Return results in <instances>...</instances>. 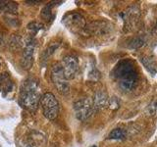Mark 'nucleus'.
<instances>
[{"instance_id": "f257e3e1", "label": "nucleus", "mask_w": 157, "mask_h": 147, "mask_svg": "<svg viewBox=\"0 0 157 147\" xmlns=\"http://www.w3.org/2000/svg\"><path fill=\"white\" fill-rule=\"evenodd\" d=\"M111 77L120 89L125 92L134 90L139 83V71L131 59H123L118 62L111 73Z\"/></svg>"}, {"instance_id": "f03ea898", "label": "nucleus", "mask_w": 157, "mask_h": 147, "mask_svg": "<svg viewBox=\"0 0 157 147\" xmlns=\"http://www.w3.org/2000/svg\"><path fill=\"white\" fill-rule=\"evenodd\" d=\"M41 96L38 81L33 78H28L20 87L19 103L24 109L34 113L40 105Z\"/></svg>"}, {"instance_id": "7ed1b4c3", "label": "nucleus", "mask_w": 157, "mask_h": 147, "mask_svg": "<svg viewBox=\"0 0 157 147\" xmlns=\"http://www.w3.org/2000/svg\"><path fill=\"white\" fill-rule=\"evenodd\" d=\"M40 106L42 108L43 115L46 119H56L59 114V102L55 95L51 92L44 93L40 99Z\"/></svg>"}, {"instance_id": "20e7f679", "label": "nucleus", "mask_w": 157, "mask_h": 147, "mask_svg": "<svg viewBox=\"0 0 157 147\" xmlns=\"http://www.w3.org/2000/svg\"><path fill=\"white\" fill-rule=\"evenodd\" d=\"M50 77L54 86L59 93H61L63 95L68 94L69 91H70V85H69L68 80L64 76L60 63H55L52 65Z\"/></svg>"}, {"instance_id": "39448f33", "label": "nucleus", "mask_w": 157, "mask_h": 147, "mask_svg": "<svg viewBox=\"0 0 157 147\" xmlns=\"http://www.w3.org/2000/svg\"><path fill=\"white\" fill-rule=\"evenodd\" d=\"M62 22L65 24V27L74 33H81L86 31V19L80 13L77 12L67 13L63 17Z\"/></svg>"}, {"instance_id": "423d86ee", "label": "nucleus", "mask_w": 157, "mask_h": 147, "mask_svg": "<svg viewBox=\"0 0 157 147\" xmlns=\"http://www.w3.org/2000/svg\"><path fill=\"white\" fill-rule=\"evenodd\" d=\"M94 105L90 98H82L74 103V111L78 120L86 121L94 112Z\"/></svg>"}, {"instance_id": "0eeeda50", "label": "nucleus", "mask_w": 157, "mask_h": 147, "mask_svg": "<svg viewBox=\"0 0 157 147\" xmlns=\"http://www.w3.org/2000/svg\"><path fill=\"white\" fill-rule=\"evenodd\" d=\"M113 29H114V27L111 23L105 21H96L91 23L90 26H86V32L97 36H108L112 33Z\"/></svg>"}, {"instance_id": "6e6552de", "label": "nucleus", "mask_w": 157, "mask_h": 147, "mask_svg": "<svg viewBox=\"0 0 157 147\" xmlns=\"http://www.w3.org/2000/svg\"><path fill=\"white\" fill-rule=\"evenodd\" d=\"M34 49H36V40L33 37H29L25 43V48L21 59V66L24 70H29L32 68Z\"/></svg>"}, {"instance_id": "1a4fd4ad", "label": "nucleus", "mask_w": 157, "mask_h": 147, "mask_svg": "<svg viewBox=\"0 0 157 147\" xmlns=\"http://www.w3.org/2000/svg\"><path fill=\"white\" fill-rule=\"evenodd\" d=\"M60 64L65 77L68 81L73 80L78 71V59L73 55H67L62 59V62Z\"/></svg>"}, {"instance_id": "9d476101", "label": "nucleus", "mask_w": 157, "mask_h": 147, "mask_svg": "<svg viewBox=\"0 0 157 147\" xmlns=\"http://www.w3.org/2000/svg\"><path fill=\"white\" fill-rule=\"evenodd\" d=\"M122 17L124 19V24L125 27L128 28H135L137 23H139V18H140V10L136 7H130L127 9L125 12H123Z\"/></svg>"}, {"instance_id": "9b49d317", "label": "nucleus", "mask_w": 157, "mask_h": 147, "mask_svg": "<svg viewBox=\"0 0 157 147\" xmlns=\"http://www.w3.org/2000/svg\"><path fill=\"white\" fill-rule=\"evenodd\" d=\"M92 101H93V105H94L95 110L103 109V108L108 107L110 104V99L108 98L107 93L104 91H97Z\"/></svg>"}, {"instance_id": "f8f14e48", "label": "nucleus", "mask_w": 157, "mask_h": 147, "mask_svg": "<svg viewBox=\"0 0 157 147\" xmlns=\"http://www.w3.org/2000/svg\"><path fill=\"white\" fill-rule=\"evenodd\" d=\"M0 85H1V92L4 96H6V93H10L14 89V83L11 81L9 74H1Z\"/></svg>"}, {"instance_id": "ddd939ff", "label": "nucleus", "mask_w": 157, "mask_h": 147, "mask_svg": "<svg viewBox=\"0 0 157 147\" xmlns=\"http://www.w3.org/2000/svg\"><path fill=\"white\" fill-rule=\"evenodd\" d=\"M127 137V131L121 127H116V129L112 130L111 132L108 135L109 139H115V140H123Z\"/></svg>"}, {"instance_id": "4468645a", "label": "nucleus", "mask_w": 157, "mask_h": 147, "mask_svg": "<svg viewBox=\"0 0 157 147\" xmlns=\"http://www.w3.org/2000/svg\"><path fill=\"white\" fill-rule=\"evenodd\" d=\"M141 63L144 64V66L148 70L150 73L155 74L156 69H155V62L152 60V58L149 57H141L140 59Z\"/></svg>"}, {"instance_id": "2eb2a0df", "label": "nucleus", "mask_w": 157, "mask_h": 147, "mask_svg": "<svg viewBox=\"0 0 157 147\" xmlns=\"http://www.w3.org/2000/svg\"><path fill=\"white\" fill-rule=\"evenodd\" d=\"M42 28H43V24H39V23H36V22L29 24V26H28L29 31H31L33 34V33H37L39 31H40V29H42Z\"/></svg>"}, {"instance_id": "dca6fc26", "label": "nucleus", "mask_w": 157, "mask_h": 147, "mask_svg": "<svg viewBox=\"0 0 157 147\" xmlns=\"http://www.w3.org/2000/svg\"><path fill=\"white\" fill-rule=\"evenodd\" d=\"M147 112H148L149 115H152V116L155 115L157 113V97L151 100L148 107H147Z\"/></svg>"}, {"instance_id": "f3484780", "label": "nucleus", "mask_w": 157, "mask_h": 147, "mask_svg": "<svg viewBox=\"0 0 157 147\" xmlns=\"http://www.w3.org/2000/svg\"><path fill=\"white\" fill-rule=\"evenodd\" d=\"M57 47H58V44H57V45H56V44H51V45L43 52V60H46L48 57H50L51 54L56 50Z\"/></svg>"}, {"instance_id": "a211bd4d", "label": "nucleus", "mask_w": 157, "mask_h": 147, "mask_svg": "<svg viewBox=\"0 0 157 147\" xmlns=\"http://www.w3.org/2000/svg\"><path fill=\"white\" fill-rule=\"evenodd\" d=\"M8 1H0V12H5Z\"/></svg>"}, {"instance_id": "6ab92c4d", "label": "nucleus", "mask_w": 157, "mask_h": 147, "mask_svg": "<svg viewBox=\"0 0 157 147\" xmlns=\"http://www.w3.org/2000/svg\"><path fill=\"white\" fill-rule=\"evenodd\" d=\"M3 43V34L0 32V44Z\"/></svg>"}, {"instance_id": "aec40b11", "label": "nucleus", "mask_w": 157, "mask_h": 147, "mask_svg": "<svg viewBox=\"0 0 157 147\" xmlns=\"http://www.w3.org/2000/svg\"><path fill=\"white\" fill-rule=\"evenodd\" d=\"M31 143L33 144V139H32V141H31ZM36 141H34V140H33V144H36Z\"/></svg>"}, {"instance_id": "412c9836", "label": "nucleus", "mask_w": 157, "mask_h": 147, "mask_svg": "<svg viewBox=\"0 0 157 147\" xmlns=\"http://www.w3.org/2000/svg\"><path fill=\"white\" fill-rule=\"evenodd\" d=\"M0 65H1V58H0Z\"/></svg>"}, {"instance_id": "4be33fe9", "label": "nucleus", "mask_w": 157, "mask_h": 147, "mask_svg": "<svg viewBox=\"0 0 157 147\" xmlns=\"http://www.w3.org/2000/svg\"><path fill=\"white\" fill-rule=\"evenodd\" d=\"M91 147H96V145H93V146H91Z\"/></svg>"}]
</instances>
